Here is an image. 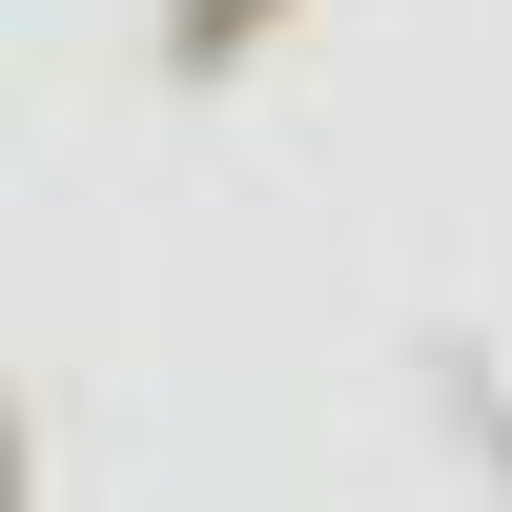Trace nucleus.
<instances>
[{
	"instance_id": "nucleus-1",
	"label": "nucleus",
	"mask_w": 512,
	"mask_h": 512,
	"mask_svg": "<svg viewBox=\"0 0 512 512\" xmlns=\"http://www.w3.org/2000/svg\"><path fill=\"white\" fill-rule=\"evenodd\" d=\"M0 492H21V451H0Z\"/></svg>"
}]
</instances>
